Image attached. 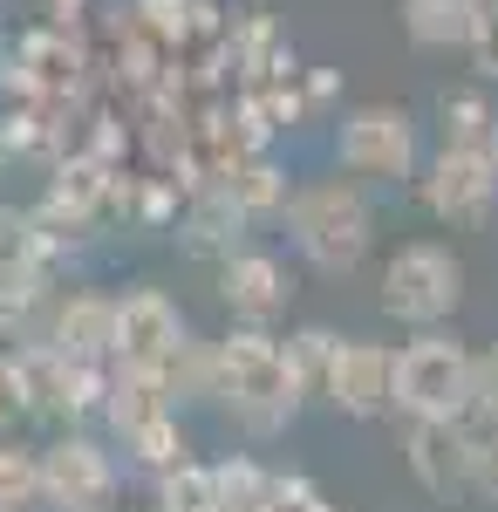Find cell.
<instances>
[{"instance_id":"6da1fadb","label":"cell","mask_w":498,"mask_h":512,"mask_svg":"<svg viewBox=\"0 0 498 512\" xmlns=\"http://www.w3.org/2000/svg\"><path fill=\"white\" fill-rule=\"evenodd\" d=\"M301 403H307V390L294 376V362H287V342L273 328L232 321L219 335V403L212 410H226V424L239 437L267 444V437H280L301 417Z\"/></svg>"},{"instance_id":"7a4b0ae2","label":"cell","mask_w":498,"mask_h":512,"mask_svg":"<svg viewBox=\"0 0 498 512\" xmlns=\"http://www.w3.org/2000/svg\"><path fill=\"white\" fill-rule=\"evenodd\" d=\"M280 226H287V246L314 274H355L369 260V239H376V205L355 178L335 171V178L294 185L280 205Z\"/></svg>"},{"instance_id":"3957f363","label":"cell","mask_w":498,"mask_h":512,"mask_svg":"<svg viewBox=\"0 0 498 512\" xmlns=\"http://www.w3.org/2000/svg\"><path fill=\"white\" fill-rule=\"evenodd\" d=\"M471 403V349L451 328H410L389 362V417H464Z\"/></svg>"},{"instance_id":"277c9868","label":"cell","mask_w":498,"mask_h":512,"mask_svg":"<svg viewBox=\"0 0 498 512\" xmlns=\"http://www.w3.org/2000/svg\"><path fill=\"white\" fill-rule=\"evenodd\" d=\"M376 301H383V315L396 328H444L464 301V260L444 239H403L383 260Z\"/></svg>"},{"instance_id":"5b68a950","label":"cell","mask_w":498,"mask_h":512,"mask_svg":"<svg viewBox=\"0 0 498 512\" xmlns=\"http://www.w3.org/2000/svg\"><path fill=\"white\" fill-rule=\"evenodd\" d=\"M423 164L417 117L403 103H362L335 117V171L355 185H410Z\"/></svg>"},{"instance_id":"8992f818","label":"cell","mask_w":498,"mask_h":512,"mask_svg":"<svg viewBox=\"0 0 498 512\" xmlns=\"http://www.w3.org/2000/svg\"><path fill=\"white\" fill-rule=\"evenodd\" d=\"M41 485H48V512H116L123 465L103 437H89L82 424H62L41 444Z\"/></svg>"},{"instance_id":"52a82bcc","label":"cell","mask_w":498,"mask_h":512,"mask_svg":"<svg viewBox=\"0 0 498 512\" xmlns=\"http://www.w3.org/2000/svg\"><path fill=\"white\" fill-rule=\"evenodd\" d=\"M410 185L437 226H485L498 212V164L478 144H437Z\"/></svg>"},{"instance_id":"ba28073f","label":"cell","mask_w":498,"mask_h":512,"mask_svg":"<svg viewBox=\"0 0 498 512\" xmlns=\"http://www.w3.org/2000/svg\"><path fill=\"white\" fill-rule=\"evenodd\" d=\"M21 355V383H28V417L41 424H82V417H96L103 410V383H110V362H69V355H55L48 342H14Z\"/></svg>"},{"instance_id":"9c48e42d","label":"cell","mask_w":498,"mask_h":512,"mask_svg":"<svg viewBox=\"0 0 498 512\" xmlns=\"http://www.w3.org/2000/svg\"><path fill=\"white\" fill-rule=\"evenodd\" d=\"M192 335L185 308L164 294V287H130L116 294V369H144V376H164V362L178 355V342Z\"/></svg>"},{"instance_id":"30bf717a","label":"cell","mask_w":498,"mask_h":512,"mask_svg":"<svg viewBox=\"0 0 498 512\" xmlns=\"http://www.w3.org/2000/svg\"><path fill=\"white\" fill-rule=\"evenodd\" d=\"M389 362H396L389 342L342 335L335 355H328V376H321V403H328L335 417H348V424H376V417H389Z\"/></svg>"},{"instance_id":"8fae6325","label":"cell","mask_w":498,"mask_h":512,"mask_svg":"<svg viewBox=\"0 0 498 512\" xmlns=\"http://www.w3.org/2000/svg\"><path fill=\"white\" fill-rule=\"evenodd\" d=\"M212 280H219V301H226L232 321H253V328H273V321L287 315V301H294V274H287V260L280 253H267V246H239V253H226L219 267H212Z\"/></svg>"},{"instance_id":"7c38bea8","label":"cell","mask_w":498,"mask_h":512,"mask_svg":"<svg viewBox=\"0 0 498 512\" xmlns=\"http://www.w3.org/2000/svg\"><path fill=\"white\" fill-rule=\"evenodd\" d=\"M35 342H48L69 362H110L116 349V294H96V287H62L48 294V315L35 321Z\"/></svg>"},{"instance_id":"4fadbf2b","label":"cell","mask_w":498,"mask_h":512,"mask_svg":"<svg viewBox=\"0 0 498 512\" xmlns=\"http://www.w3.org/2000/svg\"><path fill=\"white\" fill-rule=\"evenodd\" d=\"M403 465L430 499H464L471 492V431H464V417H410L403 424Z\"/></svg>"},{"instance_id":"5bb4252c","label":"cell","mask_w":498,"mask_h":512,"mask_svg":"<svg viewBox=\"0 0 498 512\" xmlns=\"http://www.w3.org/2000/svg\"><path fill=\"white\" fill-rule=\"evenodd\" d=\"M246 219H239V205H232L219 185H198V198L185 205V219H178V246L192 253V260H205V267H219L226 253H239L246 246Z\"/></svg>"},{"instance_id":"9a60e30c","label":"cell","mask_w":498,"mask_h":512,"mask_svg":"<svg viewBox=\"0 0 498 512\" xmlns=\"http://www.w3.org/2000/svg\"><path fill=\"white\" fill-rule=\"evenodd\" d=\"M219 192L239 205V219H246V226H273V219H280V205H287V192H294V178H287V164L273 158V151H246V158L219 178Z\"/></svg>"},{"instance_id":"2e32d148","label":"cell","mask_w":498,"mask_h":512,"mask_svg":"<svg viewBox=\"0 0 498 512\" xmlns=\"http://www.w3.org/2000/svg\"><path fill=\"white\" fill-rule=\"evenodd\" d=\"M471 21H478V0H403V35L410 48H430V55L464 48Z\"/></svg>"},{"instance_id":"e0dca14e","label":"cell","mask_w":498,"mask_h":512,"mask_svg":"<svg viewBox=\"0 0 498 512\" xmlns=\"http://www.w3.org/2000/svg\"><path fill=\"white\" fill-rule=\"evenodd\" d=\"M164 390H171L178 410H205V403H219V342L185 335L178 355L164 362Z\"/></svg>"},{"instance_id":"ac0fdd59","label":"cell","mask_w":498,"mask_h":512,"mask_svg":"<svg viewBox=\"0 0 498 512\" xmlns=\"http://www.w3.org/2000/svg\"><path fill=\"white\" fill-rule=\"evenodd\" d=\"M151 512H226V506H219V478H212V465H198V458H185V465L157 472Z\"/></svg>"},{"instance_id":"d6986e66","label":"cell","mask_w":498,"mask_h":512,"mask_svg":"<svg viewBox=\"0 0 498 512\" xmlns=\"http://www.w3.org/2000/svg\"><path fill=\"white\" fill-rule=\"evenodd\" d=\"M0 512H48L41 444H0Z\"/></svg>"},{"instance_id":"ffe728a7","label":"cell","mask_w":498,"mask_h":512,"mask_svg":"<svg viewBox=\"0 0 498 512\" xmlns=\"http://www.w3.org/2000/svg\"><path fill=\"white\" fill-rule=\"evenodd\" d=\"M123 451H130V465H144V472H171V465H185L192 458V437H185V410H171V417H157L144 431L123 437Z\"/></svg>"},{"instance_id":"44dd1931","label":"cell","mask_w":498,"mask_h":512,"mask_svg":"<svg viewBox=\"0 0 498 512\" xmlns=\"http://www.w3.org/2000/svg\"><path fill=\"white\" fill-rule=\"evenodd\" d=\"M287 342V362H294V376H301L307 396H321V376H328V355H335V328H321V321H307V328H294V335H280Z\"/></svg>"},{"instance_id":"7402d4cb","label":"cell","mask_w":498,"mask_h":512,"mask_svg":"<svg viewBox=\"0 0 498 512\" xmlns=\"http://www.w3.org/2000/svg\"><path fill=\"white\" fill-rule=\"evenodd\" d=\"M437 110H444V144H478V151L492 144V103L478 89H458V96L444 89Z\"/></svg>"},{"instance_id":"603a6c76","label":"cell","mask_w":498,"mask_h":512,"mask_svg":"<svg viewBox=\"0 0 498 512\" xmlns=\"http://www.w3.org/2000/svg\"><path fill=\"white\" fill-rule=\"evenodd\" d=\"M464 431L498 437V349L471 355V403H464Z\"/></svg>"},{"instance_id":"cb8c5ba5","label":"cell","mask_w":498,"mask_h":512,"mask_svg":"<svg viewBox=\"0 0 498 512\" xmlns=\"http://www.w3.org/2000/svg\"><path fill=\"white\" fill-rule=\"evenodd\" d=\"M464 55H471V69L485 82H498V0H478V21H471Z\"/></svg>"},{"instance_id":"d4e9b609","label":"cell","mask_w":498,"mask_h":512,"mask_svg":"<svg viewBox=\"0 0 498 512\" xmlns=\"http://www.w3.org/2000/svg\"><path fill=\"white\" fill-rule=\"evenodd\" d=\"M28 424V383H21V355L0 349V431Z\"/></svg>"},{"instance_id":"484cf974","label":"cell","mask_w":498,"mask_h":512,"mask_svg":"<svg viewBox=\"0 0 498 512\" xmlns=\"http://www.w3.org/2000/svg\"><path fill=\"white\" fill-rule=\"evenodd\" d=\"M471 492L498 506V437H471Z\"/></svg>"},{"instance_id":"4316f807","label":"cell","mask_w":498,"mask_h":512,"mask_svg":"<svg viewBox=\"0 0 498 512\" xmlns=\"http://www.w3.org/2000/svg\"><path fill=\"white\" fill-rule=\"evenodd\" d=\"M485 151H492V164H498V110H492V144H485Z\"/></svg>"},{"instance_id":"83f0119b","label":"cell","mask_w":498,"mask_h":512,"mask_svg":"<svg viewBox=\"0 0 498 512\" xmlns=\"http://www.w3.org/2000/svg\"><path fill=\"white\" fill-rule=\"evenodd\" d=\"M0 7H14V0H0Z\"/></svg>"},{"instance_id":"f1b7e54d","label":"cell","mask_w":498,"mask_h":512,"mask_svg":"<svg viewBox=\"0 0 498 512\" xmlns=\"http://www.w3.org/2000/svg\"><path fill=\"white\" fill-rule=\"evenodd\" d=\"M0 158H7V151H0Z\"/></svg>"}]
</instances>
